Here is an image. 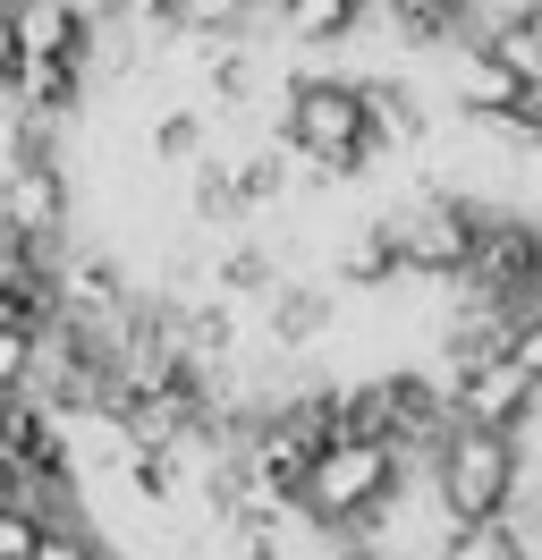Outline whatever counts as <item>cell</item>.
Here are the masks:
<instances>
[{"instance_id":"cell-9","label":"cell","mask_w":542,"mask_h":560,"mask_svg":"<svg viewBox=\"0 0 542 560\" xmlns=\"http://www.w3.org/2000/svg\"><path fill=\"white\" fill-rule=\"evenodd\" d=\"M433 560H534V526H526V518H474V526H449Z\"/></svg>"},{"instance_id":"cell-14","label":"cell","mask_w":542,"mask_h":560,"mask_svg":"<svg viewBox=\"0 0 542 560\" xmlns=\"http://www.w3.org/2000/svg\"><path fill=\"white\" fill-rule=\"evenodd\" d=\"M365 9H373V0H288V9H280V26H288L297 43H339V35H356V26H365Z\"/></svg>"},{"instance_id":"cell-2","label":"cell","mask_w":542,"mask_h":560,"mask_svg":"<svg viewBox=\"0 0 542 560\" xmlns=\"http://www.w3.org/2000/svg\"><path fill=\"white\" fill-rule=\"evenodd\" d=\"M433 501L449 526H474V518H508L526 501V442L517 433H492V424H458L433 458Z\"/></svg>"},{"instance_id":"cell-20","label":"cell","mask_w":542,"mask_h":560,"mask_svg":"<svg viewBox=\"0 0 542 560\" xmlns=\"http://www.w3.org/2000/svg\"><path fill=\"white\" fill-rule=\"evenodd\" d=\"M51 535V518L43 510H26V501H0V560H34V544Z\"/></svg>"},{"instance_id":"cell-16","label":"cell","mask_w":542,"mask_h":560,"mask_svg":"<svg viewBox=\"0 0 542 560\" xmlns=\"http://www.w3.org/2000/svg\"><path fill=\"white\" fill-rule=\"evenodd\" d=\"M288 171H297V153H288V144H263V153H246V162H237V196H246V212H255V205H280Z\"/></svg>"},{"instance_id":"cell-11","label":"cell","mask_w":542,"mask_h":560,"mask_svg":"<svg viewBox=\"0 0 542 560\" xmlns=\"http://www.w3.org/2000/svg\"><path fill=\"white\" fill-rule=\"evenodd\" d=\"M322 331H331V298L280 280V289H271V349H314Z\"/></svg>"},{"instance_id":"cell-18","label":"cell","mask_w":542,"mask_h":560,"mask_svg":"<svg viewBox=\"0 0 542 560\" xmlns=\"http://www.w3.org/2000/svg\"><path fill=\"white\" fill-rule=\"evenodd\" d=\"M196 221H246V196H237L229 162H196Z\"/></svg>"},{"instance_id":"cell-28","label":"cell","mask_w":542,"mask_h":560,"mask_svg":"<svg viewBox=\"0 0 542 560\" xmlns=\"http://www.w3.org/2000/svg\"><path fill=\"white\" fill-rule=\"evenodd\" d=\"M94 560H110V552H94Z\"/></svg>"},{"instance_id":"cell-21","label":"cell","mask_w":542,"mask_h":560,"mask_svg":"<svg viewBox=\"0 0 542 560\" xmlns=\"http://www.w3.org/2000/svg\"><path fill=\"white\" fill-rule=\"evenodd\" d=\"M508 357H517V374L542 390V306H526V315L508 323Z\"/></svg>"},{"instance_id":"cell-5","label":"cell","mask_w":542,"mask_h":560,"mask_svg":"<svg viewBox=\"0 0 542 560\" xmlns=\"http://www.w3.org/2000/svg\"><path fill=\"white\" fill-rule=\"evenodd\" d=\"M534 272H542V230L517 221V212H483V238H474V264H467L458 289L492 298L508 315H526L534 306Z\"/></svg>"},{"instance_id":"cell-15","label":"cell","mask_w":542,"mask_h":560,"mask_svg":"<svg viewBox=\"0 0 542 560\" xmlns=\"http://www.w3.org/2000/svg\"><path fill=\"white\" fill-rule=\"evenodd\" d=\"M212 289H221V298H271V289H280V264H271L263 246H229V255L212 264Z\"/></svg>"},{"instance_id":"cell-25","label":"cell","mask_w":542,"mask_h":560,"mask_svg":"<svg viewBox=\"0 0 542 560\" xmlns=\"http://www.w3.org/2000/svg\"><path fill=\"white\" fill-rule=\"evenodd\" d=\"M526 26H534V35H542V0H534V9H526Z\"/></svg>"},{"instance_id":"cell-24","label":"cell","mask_w":542,"mask_h":560,"mask_svg":"<svg viewBox=\"0 0 542 560\" xmlns=\"http://www.w3.org/2000/svg\"><path fill=\"white\" fill-rule=\"evenodd\" d=\"M508 137H517V144H542V85H526V103H517V119H508Z\"/></svg>"},{"instance_id":"cell-7","label":"cell","mask_w":542,"mask_h":560,"mask_svg":"<svg viewBox=\"0 0 542 560\" xmlns=\"http://www.w3.org/2000/svg\"><path fill=\"white\" fill-rule=\"evenodd\" d=\"M17 35H26V60H85L94 69L102 18L85 0H17Z\"/></svg>"},{"instance_id":"cell-8","label":"cell","mask_w":542,"mask_h":560,"mask_svg":"<svg viewBox=\"0 0 542 560\" xmlns=\"http://www.w3.org/2000/svg\"><path fill=\"white\" fill-rule=\"evenodd\" d=\"M9 103L34 110V119H76V103H85V60H26V77H17Z\"/></svg>"},{"instance_id":"cell-27","label":"cell","mask_w":542,"mask_h":560,"mask_svg":"<svg viewBox=\"0 0 542 560\" xmlns=\"http://www.w3.org/2000/svg\"><path fill=\"white\" fill-rule=\"evenodd\" d=\"M0 9H17V0H0Z\"/></svg>"},{"instance_id":"cell-17","label":"cell","mask_w":542,"mask_h":560,"mask_svg":"<svg viewBox=\"0 0 542 560\" xmlns=\"http://www.w3.org/2000/svg\"><path fill=\"white\" fill-rule=\"evenodd\" d=\"M34 365H43V331H26V323H0V399L34 390Z\"/></svg>"},{"instance_id":"cell-22","label":"cell","mask_w":542,"mask_h":560,"mask_svg":"<svg viewBox=\"0 0 542 560\" xmlns=\"http://www.w3.org/2000/svg\"><path fill=\"white\" fill-rule=\"evenodd\" d=\"M94 552H102V544H94V535H85L76 518H68V526H51V535L34 544V560H94Z\"/></svg>"},{"instance_id":"cell-12","label":"cell","mask_w":542,"mask_h":560,"mask_svg":"<svg viewBox=\"0 0 542 560\" xmlns=\"http://www.w3.org/2000/svg\"><path fill=\"white\" fill-rule=\"evenodd\" d=\"M399 272H406V246H399L390 221L365 230V238H347V255H339V280H347V289H390Z\"/></svg>"},{"instance_id":"cell-3","label":"cell","mask_w":542,"mask_h":560,"mask_svg":"<svg viewBox=\"0 0 542 560\" xmlns=\"http://www.w3.org/2000/svg\"><path fill=\"white\" fill-rule=\"evenodd\" d=\"M347 433L390 442L406 467H433L440 442L458 433V399L433 374H373V383H347Z\"/></svg>"},{"instance_id":"cell-6","label":"cell","mask_w":542,"mask_h":560,"mask_svg":"<svg viewBox=\"0 0 542 560\" xmlns=\"http://www.w3.org/2000/svg\"><path fill=\"white\" fill-rule=\"evenodd\" d=\"M390 230H399L415 280H467L474 238H483V212H474L467 196H424V205H406Z\"/></svg>"},{"instance_id":"cell-19","label":"cell","mask_w":542,"mask_h":560,"mask_svg":"<svg viewBox=\"0 0 542 560\" xmlns=\"http://www.w3.org/2000/svg\"><path fill=\"white\" fill-rule=\"evenodd\" d=\"M153 153L162 162H203V110H162L153 119Z\"/></svg>"},{"instance_id":"cell-23","label":"cell","mask_w":542,"mask_h":560,"mask_svg":"<svg viewBox=\"0 0 542 560\" xmlns=\"http://www.w3.org/2000/svg\"><path fill=\"white\" fill-rule=\"evenodd\" d=\"M26 77V35H17V9H0V94H17Z\"/></svg>"},{"instance_id":"cell-26","label":"cell","mask_w":542,"mask_h":560,"mask_svg":"<svg viewBox=\"0 0 542 560\" xmlns=\"http://www.w3.org/2000/svg\"><path fill=\"white\" fill-rule=\"evenodd\" d=\"M534 306H542V272H534Z\"/></svg>"},{"instance_id":"cell-13","label":"cell","mask_w":542,"mask_h":560,"mask_svg":"<svg viewBox=\"0 0 542 560\" xmlns=\"http://www.w3.org/2000/svg\"><path fill=\"white\" fill-rule=\"evenodd\" d=\"M381 9H390V26H399L406 43H458L474 26L467 0H381Z\"/></svg>"},{"instance_id":"cell-4","label":"cell","mask_w":542,"mask_h":560,"mask_svg":"<svg viewBox=\"0 0 542 560\" xmlns=\"http://www.w3.org/2000/svg\"><path fill=\"white\" fill-rule=\"evenodd\" d=\"M280 144L297 153V171H305V178H356V171L373 162L365 85H339V77H297V85H288Z\"/></svg>"},{"instance_id":"cell-1","label":"cell","mask_w":542,"mask_h":560,"mask_svg":"<svg viewBox=\"0 0 542 560\" xmlns=\"http://www.w3.org/2000/svg\"><path fill=\"white\" fill-rule=\"evenodd\" d=\"M406 467L390 442H331V451L314 458V476H305V526H322V535H381L390 510L406 501Z\"/></svg>"},{"instance_id":"cell-10","label":"cell","mask_w":542,"mask_h":560,"mask_svg":"<svg viewBox=\"0 0 542 560\" xmlns=\"http://www.w3.org/2000/svg\"><path fill=\"white\" fill-rule=\"evenodd\" d=\"M365 128H373V153H399V144L424 137V103L406 94L399 77H373L365 85Z\"/></svg>"}]
</instances>
